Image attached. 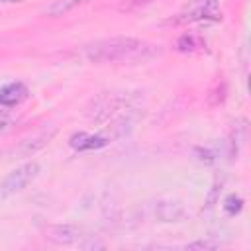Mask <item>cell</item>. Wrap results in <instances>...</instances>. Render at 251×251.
Returning <instances> with one entry per match:
<instances>
[{"mask_svg": "<svg viewBox=\"0 0 251 251\" xmlns=\"http://www.w3.org/2000/svg\"><path fill=\"white\" fill-rule=\"evenodd\" d=\"M159 53V45H151L137 37H108L82 47V55L90 63H139Z\"/></svg>", "mask_w": 251, "mask_h": 251, "instance_id": "cell-1", "label": "cell"}, {"mask_svg": "<svg viewBox=\"0 0 251 251\" xmlns=\"http://www.w3.org/2000/svg\"><path fill=\"white\" fill-rule=\"evenodd\" d=\"M204 20H214V22L222 20L218 0H194L188 8L169 18L165 25H184V24H194V22H204Z\"/></svg>", "mask_w": 251, "mask_h": 251, "instance_id": "cell-2", "label": "cell"}, {"mask_svg": "<svg viewBox=\"0 0 251 251\" xmlns=\"http://www.w3.org/2000/svg\"><path fill=\"white\" fill-rule=\"evenodd\" d=\"M37 175H39V163L29 161V163L20 165L12 173H8V176L0 182V198H8V196L24 190L29 182L35 180Z\"/></svg>", "mask_w": 251, "mask_h": 251, "instance_id": "cell-3", "label": "cell"}, {"mask_svg": "<svg viewBox=\"0 0 251 251\" xmlns=\"http://www.w3.org/2000/svg\"><path fill=\"white\" fill-rule=\"evenodd\" d=\"M55 133H57V127H55V126H43V127H39L33 135L22 139L20 145L12 149V155H14V157H31V155H35L39 149H43V147L55 137Z\"/></svg>", "mask_w": 251, "mask_h": 251, "instance_id": "cell-4", "label": "cell"}, {"mask_svg": "<svg viewBox=\"0 0 251 251\" xmlns=\"http://www.w3.org/2000/svg\"><path fill=\"white\" fill-rule=\"evenodd\" d=\"M82 229L73 224H57L45 227V239H49L55 245H75L82 239Z\"/></svg>", "mask_w": 251, "mask_h": 251, "instance_id": "cell-5", "label": "cell"}, {"mask_svg": "<svg viewBox=\"0 0 251 251\" xmlns=\"http://www.w3.org/2000/svg\"><path fill=\"white\" fill-rule=\"evenodd\" d=\"M27 94H29V90L24 82H10L0 90V104H4L8 108L18 106L27 98Z\"/></svg>", "mask_w": 251, "mask_h": 251, "instance_id": "cell-6", "label": "cell"}, {"mask_svg": "<svg viewBox=\"0 0 251 251\" xmlns=\"http://www.w3.org/2000/svg\"><path fill=\"white\" fill-rule=\"evenodd\" d=\"M155 216L161 222H178L184 216V208L180 202H173V200H161L155 208Z\"/></svg>", "mask_w": 251, "mask_h": 251, "instance_id": "cell-7", "label": "cell"}, {"mask_svg": "<svg viewBox=\"0 0 251 251\" xmlns=\"http://www.w3.org/2000/svg\"><path fill=\"white\" fill-rule=\"evenodd\" d=\"M84 2H88V0H55L47 10H45V16H49V18H57V16H65L67 12H71V10H75L76 6H80V4H84Z\"/></svg>", "mask_w": 251, "mask_h": 251, "instance_id": "cell-8", "label": "cell"}, {"mask_svg": "<svg viewBox=\"0 0 251 251\" xmlns=\"http://www.w3.org/2000/svg\"><path fill=\"white\" fill-rule=\"evenodd\" d=\"M241 208H243V198H241V196H237V194H229V196L224 200V210H226L229 216L239 214V212H241Z\"/></svg>", "mask_w": 251, "mask_h": 251, "instance_id": "cell-9", "label": "cell"}, {"mask_svg": "<svg viewBox=\"0 0 251 251\" xmlns=\"http://www.w3.org/2000/svg\"><path fill=\"white\" fill-rule=\"evenodd\" d=\"M196 47H200V43L196 41V37H194V35H188V33L180 35V37H178V41H176V49H178V51H182V53H190V51H194Z\"/></svg>", "mask_w": 251, "mask_h": 251, "instance_id": "cell-10", "label": "cell"}, {"mask_svg": "<svg viewBox=\"0 0 251 251\" xmlns=\"http://www.w3.org/2000/svg\"><path fill=\"white\" fill-rule=\"evenodd\" d=\"M220 247L218 241H210V239H200V241H192L186 245V249H216Z\"/></svg>", "mask_w": 251, "mask_h": 251, "instance_id": "cell-11", "label": "cell"}, {"mask_svg": "<svg viewBox=\"0 0 251 251\" xmlns=\"http://www.w3.org/2000/svg\"><path fill=\"white\" fill-rule=\"evenodd\" d=\"M8 120H10V110H8V106L0 104V129L8 124Z\"/></svg>", "mask_w": 251, "mask_h": 251, "instance_id": "cell-12", "label": "cell"}, {"mask_svg": "<svg viewBox=\"0 0 251 251\" xmlns=\"http://www.w3.org/2000/svg\"><path fill=\"white\" fill-rule=\"evenodd\" d=\"M6 2H16V0H6Z\"/></svg>", "mask_w": 251, "mask_h": 251, "instance_id": "cell-13", "label": "cell"}]
</instances>
